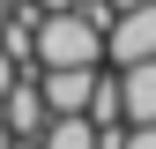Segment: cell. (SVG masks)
I'll return each mask as SVG.
<instances>
[{"mask_svg":"<svg viewBox=\"0 0 156 149\" xmlns=\"http://www.w3.org/2000/svg\"><path fill=\"white\" fill-rule=\"evenodd\" d=\"M30 60L37 67H104V23H89L82 0L74 8H45L30 30Z\"/></svg>","mask_w":156,"mask_h":149,"instance_id":"1","label":"cell"},{"mask_svg":"<svg viewBox=\"0 0 156 149\" xmlns=\"http://www.w3.org/2000/svg\"><path fill=\"white\" fill-rule=\"evenodd\" d=\"M104 60L126 67V60H156V0H141V8H119L104 23Z\"/></svg>","mask_w":156,"mask_h":149,"instance_id":"2","label":"cell"},{"mask_svg":"<svg viewBox=\"0 0 156 149\" xmlns=\"http://www.w3.org/2000/svg\"><path fill=\"white\" fill-rule=\"evenodd\" d=\"M0 119L15 127V142H37V134H45V119H52V104H45V89H37V82H23V74H15L8 97H0Z\"/></svg>","mask_w":156,"mask_h":149,"instance_id":"3","label":"cell"},{"mask_svg":"<svg viewBox=\"0 0 156 149\" xmlns=\"http://www.w3.org/2000/svg\"><path fill=\"white\" fill-rule=\"evenodd\" d=\"M52 112H89V89H97V67H45L37 74Z\"/></svg>","mask_w":156,"mask_h":149,"instance_id":"4","label":"cell"},{"mask_svg":"<svg viewBox=\"0 0 156 149\" xmlns=\"http://www.w3.org/2000/svg\"><path fill=\"white\" fill-rule=\"evenodd\" d=\"M119 112H126V127L156 119V60H126L119 67Z\"/></svg>","mask_w":156,"mask_h":149,"instance_id":"5","label":"cell"},{"mask_svg":"<svg viewBox=\"0 0 156 149\" xmlns=\"http://www.w3.org/2000/svg\"><path fill=\"white\" fill-rule=\"evenodd\" d=\"M37 149H97V119L89 112H52L45 134H37Z\"/></svg>","mask_w":156,"mask_h":149,"instance_id":"6","label":"cell"},{"mask_svg":"<svg viewBox=\"0 0 156 149\" xmlns=\"http://www.w3.org/2000/svg\"><path fill=\"white\" fill-rule=\"evenodd\" d=\"M15 74H23V60H15V52L0 45V97H8V82H15Z\"/></svg>","mask_w":156,"mask_h":149,"instance_id":"7","label":"cell"},{"mask_svg":"<svg viewBox=\"0 0 156 149\" xmlns=\"http://www.w3.org/2000/svg\"><path fill=\"white\" fill-rule=\"evenodd\" d=\"M0 149H15V127H8V119H0Z\"/></svg>","mask_w":156,"mask_h":149,"instance_id":"8","label":"cell"},{"mask_svg":"<svg viewBox=\"0 0 156 149\" xmlns=\"http://www.w3.org/2000/svg\"><path fill=\"white\" fill-rule=\"evenodd\" d=\"M37 8H74V0H37Z\"/></svg>","mask_w":156,"mask_h":149,"instance_id":"9","label":"cell"},{"mask_svg":"<svg viewBox=\"0 0 156 149\" xmlns=\"http://www.w3.org/2000/svg\"><path fill=\"white\" fill-rule=\"evenodd\" d=\"M8 8H15V0H0V23H8Z\"/></svg>","mask_w":156,"mask_h":149,"instance_id":"10","label":"cell"},{"mask_svg":"<svg viewBox=\"0 0 156 149\" xmlns=\"http://www.w3.org/2000/svg\"><path fill=\"white\" fill-rule=\"evenodd\" d=\"M112 8H141V0H112Z\"/></svg>","mask_w":156,"mask_h":149,"instance_id":"11","label":"cell"},{"mask_svg":"<svg viewBox=\"0 0 156 149\" xmlns=\"http://www.w3.org/2000/svg\"><path fill=\"white\" fill-rule=\"evenodd\" d=\"M15 149H37V142H15Z\"/></svg>","mask_w":156,"mask_h":149,"instance_id":"12","label":"cell"}]
</instances>
